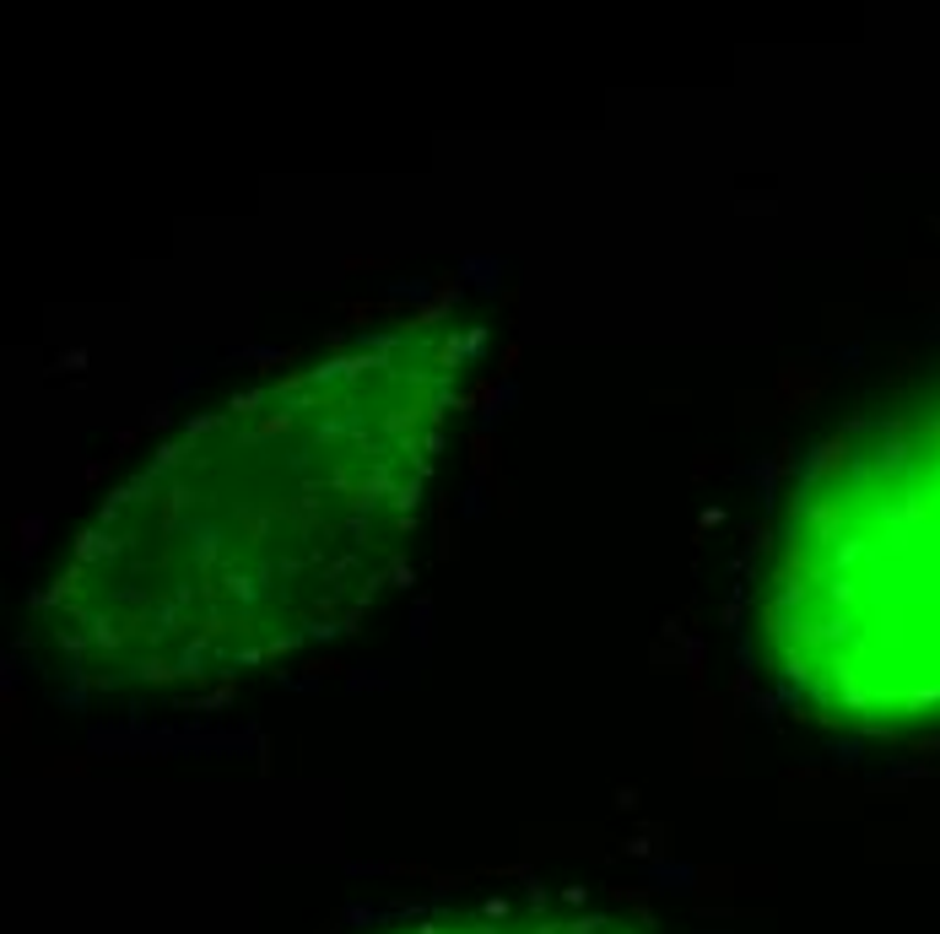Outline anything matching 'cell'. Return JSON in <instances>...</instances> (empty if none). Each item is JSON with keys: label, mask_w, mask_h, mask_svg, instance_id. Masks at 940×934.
Segmentation results:
<instances>
[{"label": "cell", "mask_w": 940, "mask_h": 934, "mask_svg": "<svg viewBox=\"0 0 940 934\" xmlns=\"http://www.w3.org/2000/svg\"><path fill=\"white\" fill-rule=\"evenodd\" d=\"M443 368L363 346L189 427L81 535L49 643L87 676L179 681L346 622L400 552Z\"/></svg>", "instance_id": "6da1fadb"}]
</instances>
